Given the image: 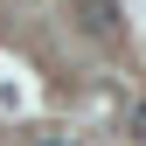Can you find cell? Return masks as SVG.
<instances>
[{"mask_svg":"<svg viewBox=\"0 0 146 146\" xmlns=\"http://www.w3.org/2000/svg\"><path fill=\"white\" fill-rule=\"evenodd\" d=\"M125 125H132V139H139V146H146V98H139V104H132V111H125Z\"/></svg>","mask_w":146,"mask_h":146,"instance_id":"obj_2","label":"cell"},{"mask_svg":"<svg viewBox=\"0 0 146 146\" xmlns=\"http://www.w3.org/2000/svg\"><path fill=\"white\" fill-rule=\"evenodd\" d=\"M35 146H84V139H70V132H35Z\"/></svg>","mask_w":146,"mask_h":146,"instance_id":"obj_3","label":"cell"},{"mask_svg":"<svg viewBox=\"0 0 146 146\" xmlns=\"http://www.w3.org/2000/svg\"><path fill=\"white\" fill-rule=\"evenodd\" d=\"M77 21L98 42H118V0H77Z\"/></svg>","mask_w":146,"mask_h":146,"instance_id":"obj_1","label":"cell"}]
</instances>
